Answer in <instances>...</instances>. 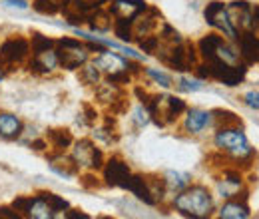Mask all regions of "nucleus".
Instances as JSON below:
<instances>
[{"label": "nucleus", "instance_id": "38", "mask_svg": "<svg viewBox=\"0 0 259 219\" xmlns=\"http://www.w3.org/2000/svg\"><path fill=\"white\" fill-rule=\"evenodd\" d=\"M6 74H8V72H6V70H4V68H2V66H0V82H2V80H4V78H6Z\"/></svg>", "mask_w": 259, "mask_h": 219}, {"label": "nucleus", "instance_id": "5", "mask_svg": "<svg viewBox=\"0 0 259 219\" xmlns=\"http://www.w3.org/2000/svg\"><path fill=\"white\" fill-rule=\"evenodd\" d=\"M30 38L12 34L0 42V66L10 72L14 68H24L30 58Z\"/></svg>", "mask_w": 259, "mask_h": 219}, {"label": "nucleus", "instance_id": "4", "mask_svg": "<svg viewBox=\"0 0 259 219\" xmlns=\"http://www.w3.org/2000/svg\"><path fill=\"white\" fill-rule=\"evenodd\" d=\"M56 54L60 60V68L66 72H76L92 58V48L88 42L80 38H58Z\"/></svg>", "mask_w": 259, "mask_h": 219}, {"label": "nucleus", "instance_id": "31", "mask_svg": "<svg viewBox=\"0 0 259 219\" xmlns=\"http://www.w3.org/2000/svg\"><path fill=\"white\" fill-rule=\"evenodd\" d=\"M38 193L48 201V205L54 209V213H56V215H60V213H64L66 209H70V203L66 201L62 195L52 193V191H38Z\"/></svg>", "mask_w": 259, "mask_h": 219}, {"label": "nucleus", "instance_id": "23", "mask_svg": "<svg viewBox=\"0 0 259 219\" xmlns=\"http://www.w3.org/2000/svg\"><path fill=\"white\" fill-rule=\"evenodd\" d=\"M140 74H144L146 78H150L154 84H158L163 90H169V88L174 86V78H171L167 72L158 70V68H144V66H142V72H140Z\"/></svg>", "mask_w": 259, "mask_h": 219}, {"label": "nucleus", "instance_id": "14", "mask_svg": "<svg viewBox=\"0 0 259 219\" xmlns=\"http://www.w3.org/2000/svg\"><path fill=\"white\" fill-rule=\"evenodd\" d=\"M207 127H213V114L211 110H201V108H188L184 112V122L182 129L186 136H199Z\"/></svg>", "mask_w": 259, "mask_h": 219}, {"label": "nucleus", "instance_id": "7", "mask_svg": "<svg viewBox=\"0 0 259 219\" xmlns=\"http://www.w3.org/2000/svg\"><path fill=\"white\" fill-rule=\"evenodd\" d=\"M94 66L102 72V76H110V74H116V72H124V70H130L132 74H140L142 72V66H140V60H134V58H128L124 54H118V52H112L110 48H104L102 52L94 54L90 58Z\"/></svg>", "mask_w": 259, "mask_h": 219}, {"label": "nucleus", "instance_id": "3", "mask_svg": "<svg viewBox=\"0 0 259 219\" xmlns=\"http://www.w3.org/2000/svg\"><path fill=\"white\" fill-rule=\"evenodd\" d=\"M195 76L201 78V80H213V82H220L227 88H233V86H239L245 76H247V64L239 62V64H224L218 62V60H211V62H205V60H199L197 66L194 68Z\"/></svg>", "mask_w": 259, "mask_h": 219}, {"label": "nucleus", "instance_id": "17", "mask_svg": "<svg viewBox=\"0 0 259 219\" xmlns=\"http://www.w3.org/2000/svg\"><path fill=\"white\" fill-rule=\"evenodd\" d=\"M146 8H148L146 0H110V6H108L114 18H134Z\"/></svg>", "mask_w": 259, "mask_h": 219}, {"label": "nucleus", "instance_id": "22", "mask_svg": "<svg viewBox=\"0 0 259 219\" xmlns=\"http://www.w3.org/2000/svg\"><path fill=\"white\" fill-rule=\"evenodd\" d=\"M78 78H80V82H82L84 86H92V88H96L98 84L104 80V78H102V72L94 66L92 60L86 62L80 70H78Z\"/></svg>", "mask_w": 259, "mask_h": 219}, {"label": "nucleus", "instance_id": "1", "mask_svg": "<svg viewBox=\"0 0 259 219\" xmlns=\"http://www.w3.org/2000/svg\"><path fill=\"white\" fill-rule=\"evenodd\" d=\"M213 146L222 156L233 161V167H241V169H251L253 161L257 157V152L251 148L245 132L241 129V125H224V127H215L213 134Z\"/></svg>", "mask_w": 259, "mask_h": 219}, {"label": "nucleus", "instance_id": "19", "mask_svg": "<svg viewBox=\"0 0 259 219\" xmlns=\"http://www.w3.org/2000/svg\"><path fill=\"white\" fill-rule=\"evenodd\" d=\"M48 140V152H68L74 144V136L68 127H54V129H48L46 136Z\"/></svg>", "mask_w": 259, "mask_h": 219}, {"label": "nucleus", "instance_id": "27", "mask_svg": "<svg viewBox=\"0 0 259 219\" xmlns=\"http://www.w3.org/2000/svg\"><path fill=\"white\" fill-rule=\"evenodd\" d=\"M211 114H213V127H224V125H241V120H239L233 112H229V110H222V108H218V110H211Z\"/></svg>", "mask_w": 259, "mask_h": 219}, {"label": "nucleus", "instance_id": "35", "mask_svg": "<svg viewBox=\"0 0 259 219\" xmlns=\"http://www.w3.org/2000/svg\"><path fill=\"white\" fill-rule=\"evenodd\" d=\"M241 100H243V104H245L247 108L257 110L259 112V90H249V92H245Z\"/></svg>", "mask_w": 259, "mask_h": 219}, {"label": "nucleus", "instance_id": "18", "mask_svg": "<svg viewBox=\"0 0 259 219\" xmlns=\"http://www.w3.org/2000/svg\"><path fill=\"white\" fill-rule=\"evenodd\" d=\"M130 193L136 195V199L144 201L146 205H158L154 193H152V188L148 184V176H142V173H132L128 182V188H126Z\"/></svg>", "mask_w": 259, "mask_h": 219}, {"label": "nucleus", "instance_id": "36", "mask_svg": "<svg viewBox=\"0 0 259 219\" xmlns=\"http://www.w3.org/2000/svg\"><path fill=\"white\" fill-rule=\"evenodd\" d=\"M4 6L10 10H28L30 2L28 0H4Z\"/></svg>", "mask_w": 259, "mask_h": 219}, {"label": "nucleus", "instance_id": "32", "mask_svg": "<svg viewBox=\"0 0 259 219\" xmlns=\"http://www.w3.org/2000/svg\"><path fill=\"white\" fill-rule=\"evenodd\" d=\"M178 90H182V92H201L203 88H205V84H203V80L201 78H190V76H180L178 78Z\"/></svg>", "mask_w": 259, "mask_h": 219}, {"label": "nucleus", "instance_id": "15", "mask_svg": "<svg viewBox=\"0 0 259 219\" xmlns=\"http://www.w3.org/2000/svg\"><path fill=\"white\" fill-rule=\"evenodd\" d=\"M48 165L56 176L64 180H76L82 171L78 163L72 159V156L66 152H48Z\"/></svg>", "mask_w": 259, "mask_h": 219}, {"label": "nucleus", "instance_id": "26", "mask_svg": "<svg viewBox=\"0 0 259 219\" xmlns=\"http://www.w3.org/2000/svg\"><path fill=\"white\" fill-rule=\"evenodd\" d=\"M132 124L136 125V129H144L146 125L152 124L150 108H148V106H144V104H138V106L132 110Z\"/></svg>", "mask_w": 259, "mask_h": 219}, {"label": "nucleus", "instance_id": "11", "mask_svg": "<svg viewBox=\"0 0 259 219\" xmlns=\"http://www.w3.org/2000/svg\"><path fill=\"white\" fill-rule=\"evenodd\" d=\"M24 68H28V72L34 76H52L60 70V60L56 54V46L50 50H42V52H34L30 54L28 62Z\"/></svg>", "mask_w": 259, "mask_h": 219}, {"label": "nucleus", "instance_id": "6", "mask_svg": "<svg viewBox=\"0 0 259 219\" xmlns=\"http://www.w3.org/2000/svg\"><path fill=\"white\" fill-rule=\"evenodd\" d=\"M70 156L78 163L80 169H88V171H100L106 163V156L102 148H98V144L92 138L74 140L70 148Z\"/></svg>", "mask_w": 259, "mask_h": 219}, {"label": "nucleus", "instance_id": "12", "mask_svg": "<svg viewBox=\"0 0 259 219\" xmlns=\"http://www.w3.org/2000/svg\"><path fill=\"white\" fill-rule=\"evenodd\" d=\"M227 16L237 34L253 30V6L247 0H235L226 4Z\"/></svg>", "mask_w": 259, "mask_h": 219}, {"label": "nucleus", "instance_id": "8", "mask_svg": "<svg viewBox=\"0 0 259 219\" xmlns=\"http://www.w3.org/2000/svg\"><path fill=\"white\" fill-rule=\"evenodd\" d=\"M12 209L20 215V217L26 219H54L58 217L54 213V209L48 205V201L36 193V195H18L12 203Z\"/></svg>", "mask_w": 259, "mask_h": 219}, {"label": "nucleus", "instance_id": "24", "mask_svg": "<svg viewBox=\"0 0 259 219\" xmlns=\"http://www.w3.org/2000/svg\"><path fill=\"white\" fill-rule=\"evenodd\" d=\"M112 30H114V36L128 44V42H134V32H132V18H114V24H112Z\"/></svg>", "mask_w": 259, "mask_h": 219}, {"label": "nucleus", "instance_id": "37", "mask_svg": "<svg viewBox=\"0 0 259 219\" xmlns=\"http://www.w3.org/2000/svg\"><path fill=\"white\" fill-rule=\"evenodd\" d=\"M0 217H4V219H18L20 215L12 209V205H2L0 207Z\"/></svg>", "mask_w": 259, "mask_h": 219}, {"label": "nucleus", "instance_id": "33", "mask_svg": "<svg viewBox=\"0 0 259 219\" xmlns=\"http://www.w3.org/2000/svg\"><path fill=\"white\" fill-rule=\"evenodd\" d=\"M138 46L146 54H158V50L162 46V40H160L158 34H150V36H144L142 40H138Z\"/></svg>", "mask_w": 259, "mask_h": 219}, {"label": "nucleus", "instance_id": "29", "mask_svg": "<svg viewBox=\"0 0 259 219\" xmlns=\"http://www.w3.org/2000/svg\"><path fill=\"white\" fill-rule=\"evenodd\" d=\"M28 38H30V50H32V54L34 52H42V50H50V48L56 46V40L44 36L42 32H30Z\"/></svg>", "mask_w": 259, "mask_h": 219}, {"label": "nucleus", "instance_id": "2", "mask_svg": "<svg viewBox=\"0 0 259 219\" xmlns=\"http://www.w3.org/2000/svg\"><path fill=\"white\" fill-rule=\"evenodd\" d=\"M171 207L190 219H205L211 217L215 211V199L211 195V191L203 184H190L186 189H182L180 193H176L171 197Z\"/></svg>", "mask_w": 259, "mask_h": 219}, {"label": "nucleus", "instance_id": "28", "mask_svg": "<svg viewBox=\"0 0 259 219\" xmlns=\"http://www.w3.org/2000/svg\"><path fill=\"white\" fill-rule=\"evenodd\" d=\"M30 6L34 12L44 16H54L60 12V0H32Z\"/></svg>", "mask_w": 259, "mask_h": 219}, {"label": "nucleus", "instance_id": "9", "mask_svg": "<svg viewBox=\"0 0 259 219\" xmlns=\"http://www.w3.org/2000/svg\"><path fill=\"white\" fill-rule=\"evenodd\" d=\"M203 16H205V22H207L211 28H215L224 38H227L229 42H237L239 34L233 28V24H231V20H229V16H227V10L224 2H220V0L209 2V4L205 6V10H203Z\"/></svg>", "mask_w": 259, "mask_h": 219}, {"label": "nucleus", "instance_id": "20", "mask_svg": "<svg viewBox=\"0 0 259 219\" xmlns=\"http://www.w3.org/2000/svg\"><path fill=\"white\" fill-rule=\"evenodd\" d=\"M251 215V209L247 205L245 199L233 197V199H226V203L218 209V217L222 219H247Z\"/></svg>", "mask_w": 259, "mask_h": 219}, {"label": "nucleus", "instance_id": "30", "mask_svg": "<svg viewBox=\"0 0 259 219\" xmlns=\"http://www.w3.org/2000/svg\"><path fill=\"white\" fill-rule=\"evenodd\" d=\"M160 40H162L163 46H176V44H182L184 42V38H182V34L176 30L174 26H169V24H165L162 22L160 24Z\"/></svg>", "mask_w": 259, "mask_h": 219}, {"label": "nucleus", "instance_id": "13", "mask_svg": "<svg viewBox=\"0 0 259 219\" xmlns=\"http://www.w3.org/2000/svg\"><path fill=\"white\" fill-rule=\"evenodd\" d=\"M162 24V14L158 8L148 6L146 10H142L140 14H136L132 18V32H134V40H142L144 36L156 34V30Z\"/></svg>", "mask_w": 259, "mask_h": 219}, {"label": "nucleus", "instance_id": "10", "mask_svg": "<svg viewBox=\"0 0 259 219\" xmlns=\"http://www.w3.org/2000/svg\"><path fill=\"white\" fill-rule=\"evenodd\" d=\"M100 171H102L104 186H108V188H122V189L128 188L130 178H132V173H134V171L130 169L128 163L118 156L106 159V163H104V167H102Z\"/></svg>", "mask_w": 259, "mask_h": 219}, {"label": "nucleus", "instance_id": "21", "mask_svg": "<svg viewBox=\"0 0 259 219\" xmlns=\"http://www.w3.org/2000/svg\"><path fill=\"white\" fill-rule=\"evenodd\" d=\"M163 184H165V191H167V197H174L176 193H180L182 189H186L192 184V176L186 173V171H176V169H169L162 176Z\"/></svg>", "mask_w": 259, "mask_h": 219}, {"label": "nucleus", "instance_id": "16", "mask_svg": "<svg viewBox=\"0 0 259 219\" xmlns=\"http://www.w3.org/2000/svg\"><path fill=\"white\" fill-rule=\"evenodd\" d=\"M24 136V122L20 120V116L0 110V138L6 142H14L20 140Z\"/></svg>", "mask_w": 259, "mask_h": 219}, {"label": "nucleus", "instance_id": "34", "mask_svg": "<svg viewBox=\"0 0 259 219\" xmlns=\"http://www.w3.org/2000/svg\"><path fill=\"white\" fill-rule=\"evenodd\" d=\"M80 178V184L84 186V188H90V189H98L104 186V182H100V178H96V171H88V173H80L78 176Z\"/></svg>", "mask_w": 259, "mask_h": 219}, {"label": "nucleus", "instance_id": "25", "mask_svg": "<svg viewBox=\"0 0 259 219\" xmlns=\"http://www.w3.org/2000/svg\"><path fill=\"white\" fill-rule=\"evenodd\" d=\"M92 140L100 142V144H106V146H112L118 142V132H116V125H98L92 129Z\"/></svg>", "mask_w": 259, "mask_h": 219}]
</instances>
